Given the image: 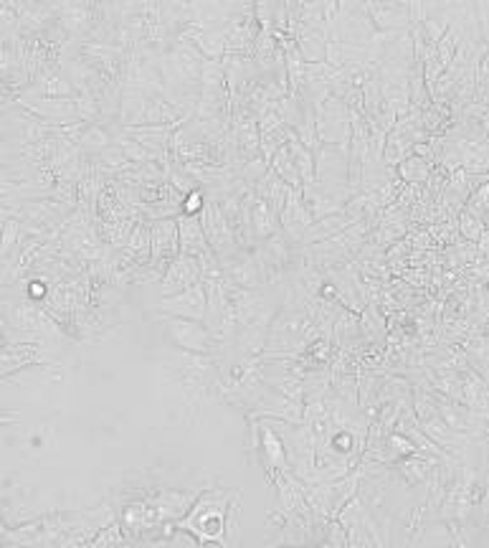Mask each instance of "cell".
Wrapping results in <instances>:
<instances>
[{
    "mask_svg": "<svg viewBox=\"0 0 489 548\" xmlns=\"http://www.w3.org/2000/svg\"><path fill=\"white\" fill-rule=\"evenodd\" d=\"M195 526H203V528H198V531H195V533H201V538H203V541H213V538H218L221 533L226 531V526H228L226 500H224V503H218L216 496L203 497V503H201V505H195V511L188 515V520H183V528H188V531H193Z\"/></svg>",
    "mask_w": 489,
    "mask_h": 548,
    "instance_id": "cell-1",
    "label": "cell"
},
{
    "mask_svg": "<svg viewBox=\"0 0 489 548\" xmlns=\"http://www.w3.org/2000/svg\"><path fill=\"white\" fill-rule=\"evenodd\" d=\"M162 310L170 313L175 318H188V320H206L209 313V298L203 292V284H191L183 292H175L170 300L162 302Z\"/></svg>",
    "mask_w": 489,
    "mask_h": 548,
    "instance_id": "cell-2",
    "label": "cell"
},
{
    "mask_svg": "<svg viewBox=\"0 0 489 548\" xmlns=\"http://www.w3.org/2000/svg\"><path fill=\"white\" fill-rule=\"evenodd\" d=\"M168 325H170L168 330H170L175 345H180L185 351H193V353H209V351H213V338L201 325V320L175 318Z\"/></svg>",
    "mask_w": 489,
    "mask_h": 548,
    "instance_id": "cell-3",
    "label": "cell"
},
{
    "mask_svg": "<svg viewBox=\"0 0 489 548\" xmlns=\"http://www.w3.org/2000/svg\"><path fill=\"white\" fill-rule=\"evenodd\" d=\"M198 274H201V269L195 265V259H193L188 251H183L173 265H170V272L165 274L162 292H165V295L183 292L185 287H191V284L198 282Z\"/></svg>",
    "mask_w": 489,
    "mask_h": 548,
    "instance_id": "cell-4",
    "label": "cell"
},
{
    "mask_svg": "<svg viewBox=\"0 0 489 548\" xmlns=\"http://www.w3.org/2000/svg\"><path fill=\"white\" fill-rule=\"evenodd\" d=\"M198 209H201V194H191V198H188V206H185V211L195 213Z\"/></svg>",
    "mask_w": 489,
    "mask_h": 548,
    "instance_id": "cell-5",
    "label": "cell"
}]
</instances>
